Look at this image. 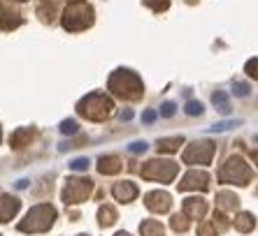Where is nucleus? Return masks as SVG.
<instances>
[{
  "mask_svg": "<svg viewBox=\"0 0 258 236\" xmlns=\"http://www.w3.org/2000/svg\"><path fill=\"white\" fill-rule=\"evenodd\" d=\"M109 90L121 97V100H140L144 93V86H142V79L131 70H116L109 74V81H107Z\"/></svg>",
  "mask_w": 258,
  "mask_h": 236,
  "instance_id": "1",
  "label": "nucleus"
},
{
  "mask_svg": "<svg viewBox=\"0 0 258 236\" xmlns=\"http://www.w3.org/2000/svg\"><path fill=\"white\" fill-rule=\"evenodd\" d=\"M93 7L86 3V0H68V7L63 12L60 24L68 33H79V30H86L93 26Z\"/></svg>",
  "mask_w": 258,
  "mask_h": 236,
  "instance_id": "2",
  "label": "nucleus"
},
{
  "mask_svg": "<svg viewBox=\"0 0 258 236\" xmlns=\"http://www.w3.org/2000/svg\"><path fill=\"white\" fill-rule=\"evenodd\" d=\"M112 111H114V102L105 93H89L77 104V113L89 121H105L112 116Z\"/></svg>",
  "mask_w": 258,
  "mask_h": 236,
  "instance_id": "3",
  "label": "nucleus"
},
{
  "mask_svg": "<svg viewBox=\"0 0 258 236\" xmlns=\"http://www.w3.org/2000/svg\"><path fill=\"white\" fill-rule=\"evenodd\" d=\"M56 211L49 204H40V206H33L28 211L21 222H19V229L21 231H47L51 224H54Z\"/></svg>",
  "mask_w": 258,
  "mask_h": 236,
  "instance_id": "4",
  "label": "nucleus"
},
{
  "mask_svg": "<svg viewBox=\"0 0 258 236\" xmlns=\"http://www.w3.org/2000/svg\"><path fill=\"white\" fill-rule=\"evenodd\" d=\"M253 171L251 167L246 165L242 158H228L226 160V165L219 169V178H221V183H235V185H246L251 181Z\"/></svg>",
  "mask_w": 258,
  "mask_h": 236,
  "instance_id": "5",
  "label": "nucleus"
},
{
  "mask_svg": "<svg viewBox=\"0 0 258 236\" xmlns=\"http://www.w3.org/2000/svg\"><path fill=\"white\" fill-rule=\"evenodd\" d=\"M177 171H179V167H177V162H172V160H149V162L140 169V174H142L147 181L170 183V181L177 176Z\"/></svg>",
  "mask_w": 258,
  "mask_h": 236,
  "instance_id": "6",
  "label": "nucleus"
},
{
  "mask_svg": "<svg viewBox=\"0 0 258 236\" xmlns=\"http://www.w3.org/2000/svg\"><path fill=\"white\" fill-rule=\"evenodd\" d=\"M214 142H193L184 151V162L186 165H210L214 158Z\"/></svg>",
  "mask_w": 258,
  "mask_h": 236,
  "instance_id": "7",
  "label": "nucleus"
},
{
  "mask_svg": "<svg viewBox=\"0 0 258 236\" xmlns=\"http://www.w3.org/2000/svg\"><path fill=\"white\" fill-rule=\"evenodd\" d=\"M91 190H93V185H91L89 178H68L66 188H63V201L66 204H79L91 195Z\"/></svg>",
  "mask_w": 258,
  "mask_h": 236,
  "instance_id": "8",
  "label": "nucleus"
},
{
  "mask_svg": "<svg viewBox=\"0 0 258 236\" xmlns=\"http://www.w3.org/2000/svg\"><path fill=\"white\" fill-rule=\"evenodd\" d=\"M21 24H24L21 12L14 10V7H10V5H5V3H0V28L3 30H14Z\"/></svg>",
  "mask_w": 258,
  "mask_h": 236,
  "instance_id": "9",
  "label": "nucleus"
},
{
  "mask_svg": "<svg viewBox=\"0 0 258 236\" xmlns=\"http://www.w3.org/2000/svg\"><path fill=\"white\" fill-rule=\"evenodd\" d=\"M207 185H210V176H207L205 171L191 169L186 176H184V181L179 183V190L181 192H186V190H207Z\"/></svg>",
  "mask_w": 258,
  "mask_h": 236,
  "instance_id": "10",
  "label": "nucleus"
},
{
  "mask_svg": "<svg viewBox=\"0 0 258 236\" xmlns=\"http://www.w3.org/2000/svg\"><path fill=\"white\" fill-rule=\"evenodd\" d=\"M144 204H147V208L154 213H165L170 211V206H172V199H170L168 192H149L147 195V199H144Z\"/></svg>",
  "mask_w": 258,
  "mask_h": 236,
  "instance_id": "11",
  "label": "nucleus"
},
{
  "mask_svg": "<svg viewBox=\"0 0 258 236\" xmlns=\"http://www.w3.org/2000/svg\"><path fill=\"white\" fill-rule=\"evenodd\" d=\"M112 195L119 201H133L138 197V185L131 183V181H121V183H116L114 188H112Z\"/></svg>",
  "mask_w": 258,
  "mask_h": 236,
  "instance_id": "12",
  "label": "nucleus"
},
{
  "mask_svg": "<svg viewBox=\"0 0 258 236\" xmlns=\"http://www.w3.org/2000/svg\"><path fill=\"white\" fill-rule=\"evenodd\" d=\"M17 211H19V199L17 197H12V195L0 197V222H7Z\"/></svg>",
  "mask_w": 258,
  "mask_h": 236,
  "instance_id": "13",
  "label": "nucleus"
},
{
  "mask_svg": "<svg viewBox=\"0 0 258 236\" xmlns=\"http://www.w3.org/2000/svg\"><path fill=\"white\" fill-rule=\"evenodd\" d=\"M184 211H186L188 218H203L207 213V201L200 199V197H191V199L184 201Z\"/></svg>",
  "mask_w": 258,
  "mask_h": 236,
  "instance_id": "14",
  "label": "nucleus"
},
{
  "mask_svg": "<svg viewBox=\"0 0 258 236\" xmlns=\"http://www.w3.org/2000/svg\"><path fill=\"white\" fill-rule=\"evenodd\" d=\"M33 137H35V130H33V128H21V130L12 132V137H10V146L12 148H24L33 142Z\"/></svg>",
  "mask_w": 258,
  "mask_h": 236,
  "instance_id": "15",
  "label": "nucleus"
},
{
  "mask_svg": "<svg viewBox=\"0 0 258 236\" xmlns=\"http://www.w3.org/2000/svg\"><path fill=\"white\" fill-rule=\"evenodd\" d=\"M121 169V160L116 155H105L98 160V171L100 174H116Z\"/></svg>",
  "mask_w": 258,
  "mask_h": 236,
  "instance_id": "16",
  "label": "nucleus"
},
{
  "mask_svg": "<svg viewBox=\"0 0 258 236\" xmlns=\"http://www.w3.org/2000/svg\"><path fill=\"white\" fill-rule=\"evenodd\" d=\"M216 204H219L221 211H235V208L240 206V201H237V197L233 192H219L216 195Z\"/></svg>",
  "mask_w": 258,
  "mask_h": 236,
  "instance_id": "17",
  "label": "nucleus"
},
{
  "mask_svg": "<svg viewBox=\"0 0 258 236\" xmlns=\"http://www.w3.org/2000/svg\"><path fill=\"white\" fill-rule=\"evenodd\" d=\"M140 231L142 236H165L163 234V224L158 220H147V222L140 224Z\"/></svg>",
  "mask_w": 258,
  "mask_h": 236,
  "instance_id": "18",
  "label": "nucleus"
},
{
  "mask_svg": "<svg viewBox=\"0 0 258 236\" xmlns=\"http://www.w3.org/2000/svg\"><path fill=\"white\" fill-rule=\"evenodd\" d=\"M179 144H184V139H181V137L161 139V142H158V151H161V153H172V151H177V148H179Z\"/></svg>",
  "mask_w": 258,
  "mask_h": 236,
  "instance_id": "19",
  "label": "nucleus"
},
{
  "mask_svg": "<svg viewBox=\"0 0 258 236\" xmlns=\"http://www.w3.org/2000/svg\"><path fill=\"white\" fill-rule=\"evenodd\" d=\"M98 215H100V224L102 227H109V224H114V220H116V211L112 206H100V211H98Z\"/></svg>",
  "mask_w": 258,
  "mask_h": 236,
  "instance_id": "20",
  "label": "nucleus"
},
{
  "mask_svg": "<svg viewBox=\"0 0 258 236\" xmlns=\"http://www.w3.org/2000/svg\"><path fill=\"white\" fill-rule=\"evenodd\" d=\"M212 102L216 104V109L223 113L230 111V104H228V95L223 93V90H216V93H212Z\"/></svg>",
  "mask_w": 258,
  "mask_h": 236,
  "instance_id": "21",
  "label": "nucleus"
},
{
  "mask_svg": "<svg viewBox=\"0 0 258 236\" xmlns=\"http://www.w3.org/2000/svg\"><path fill=\"white\" fill-rule=\"evenodd\" d=\"M235 227L240 231H251L253 229V218L251 213H240L237 218H235Z\"/></svg>",
  "mask_w": 258,
  "mask_h": 236,
  "instance_id": "22",
  "label": "nucleus"
},
{
  "mask_svg": "<svg viewBox=\"0 0 258 236\" xmlns=\"http://www.w3.org/2000/svg\"><path fill=\"white\" fill-rule=\"evenodd\" d=\"M144 5H149L154 12H165L170 5V0H144Z\"/></svg>",
  "mask_w": 258,
  "mask_h": 236,
  "instance_id": "23",
  "label": "nucleus"
},
{
  "mask_svg": "<svg viewBox=\"0 0 258 236\" xmlns=\"http://www.w3.org/2000/svg\"><path fill=\"white\" fill-rule=\"evenodd\" d=\"M172 229H177V231L188 229V218L186 215H174L172 218Z\"/></svg>",
  "mask_w": 258,
  "mask_h": 236,
  "instance_id": "24",
  "label": "nucleus"
},
{
  "mask_svg": "<svg viewBox=\"0 0 258 236\" xmlns=\"http://www.w3.org/2000/svg\"><path fill=\"white\" fill-rule=\"evenodd\" d=\"M246 74L251 79H258V58H251V60H246V65H244Z\"/></svg>",
  "mask_w": 258,
  "mask_h": 236,
  "instance_id": "25",
  "label": "nucleus"
},
{
  "mask_svg": "<svg viewBox=\"0 0 258 236\" xmlns=\"http://www.w3.org/2000/svg\"><path fill=\"white\" fill-rule=\"evenodd\" d=\"M77 130H79V125L75 123V121H63V125H60V132H63V135H75Z\"/></svg>",
  "mask_w": 258,
  "mask_h": 236,
  "instance_id": "26",
  "label": "nucleus"
},
{
  "mask_svg": "<svg viewBox=\"0 0 258 236\" xmlns=\"http://www.w3.org/2000/svg\"><path fill=\"white\" fill-rule=\"evenodd\" d=\"M186 113H188V116H200V113H203V104H200V102H196V100H191L186 104Z\"/></svg>",
  "mask_w": 258,
  "mask_h": 236,
  "instance_id": "27",
  "label": "nucleus"
},
{
  "mask_svg": "<svg viewBox=\"0 0 258 236\" xmlns=\"http://www.w3.org/2000/svg\"><path fill=\"white\" fill-rule=\"evenodd\" d=\"M233 93L237 95V97H244V95H249V86H246V83H240V81H237V83L233 86Z\"/></svg>",
  "mask_w": 258,
  "mask_h": 236,
  "instance_id": "28",
  "label": "nucleus"
},
{
  "mask_svg": "<svg viewBox=\"0 0 258 236\" xmlns=\"http://www.w3.org/2000/svg\"><path fill=\"white\" fill-rule=\"evenodd\" d=\"M200 236H216L214 224H212V222H203V224H200Z\"/></svg>",
  "mask_w": 258,
  "mask_h": 236,
  "instance_id": "29",
  "label": "nucleus"
},
{
  "mask_svg": "<svg viewBox=\"0 0 258 236\" xmlns=\"http://www.w3.org/2000/svg\"><path fill=\"white\" fill-rule=\"evenodd\" d=\"M86 167H89V160L86 158H77L72 162V169H86Z\"/></svg>",
  "mask_w": 258,
  "mask_h": 236,
  "instance_id": "30",
  "label": "nucleus"
},
{
  "mask_svg": "<svg viewBox=\"0 0 258 236\" xmlns=\"http://www.w3.org/2000/svg\"><path fill=\"white\" fill-rule=\"evenodd\" d=\"M161 113H163V116H172V113H174V104H172V102H165V104H163V109H161Z\"/></svg>",
  "mask_w": 258,
  "mask_h": 236,
  "instance_id": "31",
  "label": "nucleus"
},
{
  "mask_svg": "<svg viewBox=\"0 0 258 236\" xmlns=\"http://www.w3.org/2000/svg\"><path fill=\"white\" fill-rule=\"evenodd\" d=\"M235 121H230V123H219V125H214V128H212V130L214 132H221V130H228V128H235Z\"/></svg>",
  "mask_w": 258,
  "mask_h": 236,
  "instance_id": "32",
  "label": "nucleus"
},
{
  "mask_svg": "<svg viewBox=\"0 0 258 236\" xmlns=\"http://www.w3.org/2000/svg\"><path fill=\"white\" fill-rule=\"evenodd\" d=\"M131 151H133V153H142V151H147V144H144V142L133 144V146H131Z\"/></svg>",
  "mask_w": 258,
  "mask_h": 236,
  "instance_id": "33",
  "label": "nucleus"
},
{
  "mask_svg": "<svg viewBox=\"0 0 258 236\" xmlns=\"http://www.w3.org/2000/svg\"><path fill=\"white\" fill-rule=\"evenodd\" d=\"M154 118H156V111H151V109H149V111H144V113H142V121H144V123H151Z\"/></svg>",
  "mask_w": 258,
  "mask_h": 236,
  "instance_id": "34",
  "label": "nucleus"
},
{
  "mask_svg": "<svg viewBox=\"0 0 258 236\" xmlns=\"http://www.w3.org/2000/svg\"><path fill=\"white\" fill-rule=\"evenodd\" d=\"M116 236H131V234H128V231H119V234H116Z\"/></svg>",
  "mask_w": 258,
  "mask_h": 236,
  "instance_id": "35",
  "label": "nucleus"
},
{
  "mask_svg": "<svg viewBox=\"0 0 258 236\" xmlns=\"http://www.w3.org/2000/svg\"><path fill=\"white\" fill-rule=\"evenodd\" d=\"M253 160H256V165H258V151H256V153H253Z\"/></svg>",
  "mask_w": 258,
  "mask_h": 236,
  "instance_id": "36",
  "label": "nucleus"
},
{
  "mask_svg": "<svg viewBox=\"0 0 258 236\" xmlns=\"http://www.w3.org/2000/svg\"><path fill=\"white\" fill-rule=\"evenodd\" d=\"M17 3H24V0H17Z\"/></svg>",
  "mask_w": 258,
  "mask_h": 236,
  "instance_id": "37",
  "label": "nucleus"
}]
</instances>
